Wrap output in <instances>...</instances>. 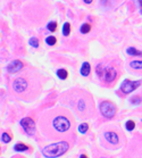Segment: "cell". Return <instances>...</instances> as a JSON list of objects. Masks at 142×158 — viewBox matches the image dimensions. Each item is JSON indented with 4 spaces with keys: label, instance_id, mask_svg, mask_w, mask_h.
Returning <instances> with one entry per match:
<instances>
[{
    "label": "cell",
    "instance_id": "3957f363",
    "mask_svg": "<svg viewBox=\"0 0 142 158\" xmlns=\"http://www.w3.org/2000/svg\"><path fill=\"white\" fill-rule=\"evenodd\" d=\"M52 126L53 129L59 132V133H64L67 132L71 127V121L68 117L63 116V115H58L52 119Z\"/></svg>",
    "mask_w": 142,
    "mask_h": 158
},
{
    "label": "cell",
    "instance_id": "d6986e66",
    "mask_svg": "<svg viewBox=\"0 0 142 158\" xmlns=\"http://www.w3.org/2000/svg\"><path fill=\"white\" fill-rule=\"evenodd\" d=\"M46 42H47L49 46H53L55 43H57V39H56L55 37H52V35H50V37H48V38L46 39Z\"/></svg>",
    "mask_w": 142,
    "mask_h": 158
},
{
    "label": "cell",
    "instance_id": "9a60e30c",
    "mask_svg": "<svg viewBox=\"0 0 142 158\" xmlns=\"http://www.w3.org/2000/svg\"><path fill=\"white\" fill-rule=\"evenodd\" d=\"M127 54L131 56H142V51L135 48H127Z\"/></svg>",
    "mask_w": 142,
    "mask_h": 158
},
{
    "label": "cell",
    "instance_id": "8fae6325",
    "mask_svg": "<svg viewBox=\"0 0 142 158\" xmlns=\"http://www.w3.org/2000/svg\"><path fill=\"white\" fill-rule=\"evenodd\" d=\"M90 71H91L90 64H89L88 62L83 63V65H82V67H81V74H82L83 76H88V75L90 74Z\"/></svg>",
    "mask_w": 142,
    "mask_h": 158
},
{
    "label": "cell",
    "instance_id": "44dd1931",
    "mask_svg": "<svg viewBox=\"0 0 142 158\" xmlns=\"http://www.w3.org/2000/svg\"><path fill=\"white\" fill-rule=\"evenodd\" d=\"M97 74L99 78H102L104 74H105V68L102 67V65H98L97 66Z\"/></svg>",
    "mask_w": 142,
    "mask_h": 158
},
{
    "label": "cell",
    "instance_id": "ba28073f",
    "mask_svg": "<svg viewBox=\"0 0 142 158\" xmlns=\"http://www.w3.org/2000/svg\"><path fill=\"white\" fill-rule=\"evenodd\" d=\"M104 81L105 82H107V83H112V82H114L116 78H117V72H116V70L115 68H112V67H109V68H106L105 70V74H104Z\"/></svg>",
    "mask_w": 142,
    "mask_h": 158
},
{
    "label": "cell",
    "instance_id": "603a6c76",
    "mask_svg": "<svg viewBox=\"0 0 142 158\" xmlns=\"http://www.w3.org/2000/svg\"><path fill=\"white\" fill-rule=\"evenodd\" d=\"M48 30L51 31V32H55L57 30V23L56 22H50L48 24Z\"/></svg>",
    "mask_w": 142,
    "mask_h": 158
},
{
    "label": "cell",
    "instance_id": "8992f818",
    "mask_svg": "<svg viewBox=\"0 0 142 158\" xmlns=\"http://www.w3.org/2000/svg\"><path fill=\"white\" fill-rule=\"evenodd\" d=\"M20 125L24 129V131L27 133V134H33L34 131H35V123L34 121L31 118V117H24L22 121H20Z\"/></svg>",
    "mask_w": 142,
    "mask_h": 158
},
{
    "label": "cell",
    "instance_id": "5bb4252c",
    "mask_svg": "<svg viewBox=\"0 0 142 158\" xmlns=\"http://www.w3.org/2000/svg\"><path fill=\"white\" fill-rule=\"evenodd\" d=\"M57 75H58V78H59L60 80H65V79H67L68 73H67L66 70L61 68V70H58V71H57Z\"/></svg>",
    "mask_w": 142,
    "mask_h": 158
},
{
    "label": "cell",
    "instance_id": "484cf974",
    "mask_svg": "<svg viewBox=\"0 0 142 158\" xmlns=\"http://www.w3.org/2000/svg\"><path fill=\"white\" fill-rule=\"evenodd\" d=\"M139 3H140V10H141V14H142V0H138Z\"/></svg>",
    "mask_w": 142,
    "mask_h": 158
},
{
    "label": "cell",
    "instance_id": "277c9868",
    "mask_svg": "<svg viewBox=\"0 0 142 158\" xmlns=\"http://www.w3.org/2000/svg\"><path fill=\"white\" fill-rule=\"evenodd\" d=\"M100 112L106 118H113L116 115V106L110 101H104L100 105Z\"/></svg>",
    "mask_w": 142,
    "mask_h": 158
},
{
    "label": "cell",
    "instance_id": "9c48e42d",
    "mask_svg": "<svg viewBox=\"0 0 142 158\" xmlns=\"http://www.w3.org/2000/svg\"><path fill=\"white\" fill-rule=\"evenodd\" d=\"M23 67H24V64H23L20 60H14V62H11V63L8 65L7 70H8L9 73H13V74H14V73L19 72Z\"/></svg>",
    "mask_w": 142,
    "mask_h": 158
},
{
    "label": "cell",
    "instance_id": "ffe728a7",
    "mask_svg": "<svg viewBox=\"0 0 142 158\" xmlns=\"http://www.w3.org/2000/svg\"><path fill=\"white\" fill-rule=\"evenodd\" d=\"M142 101V98L139 96H135L133 98H131V104L132 105H140V102Z\"/></svg>",
    "mask_w": 142,
    "mask_h": 158
},
{
    "label": "cell",
    "instance_id": "30bf717a",
    "mask_svg": "<svg viewBox=\"0 0 142 158\" xmlns=\"http://www.w3.org/2000/svg\"><path fill=\"white\" fill-rule=\"evenodd\" d=\"M105 139L112 143V145H117L120 142V139H118V135L115 133V132H106L105 133Z\"/></svg>",
    "mask_w": 142,
    "mask_h": 158
},
{
    "label": "cell",
    "instance_id": "4fadbf2b",
    "mask_svg": "<svg viewBox=\"0 0 142 158\" xmlns=\"http://www.w3.org/2000/svg\"><path fill=\"white\" fill-rule=\"evenodd\" d=\"M130 66L134 70H142V60H133L130 63Z\"/></svg>",
    "mask_w": 142,
    "mask_h": 158
},
{
    "label": "cell",
    "instance_id": "52a82bcc",
    "mask_svg": "<svg viewBox=\"0 0 142 158\" xmlns=\"http://www.w3.org/2000/svg\"><path fill=\"white\" fill-rule=\"evenodd\" d=\"M26 88H27V82H26V80L20 79V78H19V79H16L13 82V89H14V91L17 92V93L24 92V91L26 90Z\"/></svg>",
    "mask_w": 142,
    "mask_h": 158
},
{
    "label": "cell",
    "instance_id": "e0dca14e",
    "mask_svg": "<svg viewBox=\"0 0 142 158\" xmlns=\"http://www.w3.org/2000/svg\"><path fill=\"white\" fill-rule=\"evenodd\" d=\"M88 130H89V125H88L87 123H82V124L79 126V132H80V133L85 134V133L88 132Z\"/></svg>",
    "mask_w": 142,
    "mask_h": 158
},
{
    "label": "cell",
    "instance_id": "83f0119b",
    "mask_svg": "<svg viewBox=\"0 0 142 158\" xmlns=\"http://www.w3.org/2000/svg\"><path fill=\"white\" fill-rule=\"evenodd\" d=\"M80 158H89V157H88L87 155H84V154H83V155H81V157Z\"/></svg>",
    "mask_w": 142,
    "mask_h": 158
},
{
    "label": "cell",
    "instance_id": "ac0fdd59",
    "mask_svg": "<svg viewBox=\"0 0 142 158\" xmlns=\"http://www.w3.org/2000/svg\"><path fill=\"white\" fill-rule=\"evenodd\" d=\"M63 33H64V35H68V34L71 33V24H69V23H65V24H64Z\"/></svg>",
    "mask_w": 142,
    "mask_h": 158
},
{
    "label": "cell",
    "instance_id": "2e32d148",
    "mask_svg": "<svg viewBox=\"0 0 142 158\" xmlns=\"http://www.w3.org/2000/svg\"><path fill=\"white\" fill-rule=\"evenodd\" d=\"M91 31V25L89 24V23H85V24H83L82 26H81V32L83 33V34H87V33H89Z\"/></svg>",
    "mask_w": 142,
    "mask_h": 158
},
{
    "label": "cell",
    "instance_id": "5b68a950",
    "mask_svg": "<svg viewBox=\"0 0 142 158\" xmlns=\"http://www.w3.org/2000/svg\"><path fill=\"white\" fill-rule=\"evenodd\" d=\"M141 85V81H131V80H124L122 85H121V90L122 92H124L125 94L131 93L132 91H134L138 86Z\"/></svg>",
    "mask_w": 142,
    "mask_h": 158
},
{
    "label": "cell",
    "instance_id": "7402d4cb",
    "mask_svg": "<svg viewBox=\"0 0 142 158\" xmlns=\"http://www.w3.org/2000/svg\"><path fill=\"white\" fill-rule=\"evenodd\" d=\"M134 127H135V122L134 121H127L126 122V129H127V131H132V130H134Z\"/></svg>",
    "mask_w": 142,
    "mask_h": 158
},
{
    "label": "cell",
    "instance_id": "d4e9b609",
    "mask_svg": "<svg viewBox=\"0 0 142 158\" xmlns=\"http://www.w3.org/2000/svg\"><path fill=\"white\" fill-rule=\"evenodd\" d=\"M1 139H2V141H3L5 143H8V142H10L11 137H10L8 133H3V134H2V137H1Z\"/></svg>",
    "mask_w": 142,
    "mask_h": 158
},
{
    "label": "cell",
    "instance_id": "6da1fadb",
    "mask_svg": "<svg viewBox=\"0 0 142 158\" xmlns=\"http://www.w3.org/2000/svg\"><path fill=\"white\" fill-rule=\"evenodd\" d=\"M72 107L77 112V114L81 117H87L90 118L93 116V114L96 113L94 110V105L92 101V98L90 96H80V97H75L73 101H71Z\"/></svg>",
    "mask_w": 142,
    "mask_h": 158
},
{
    "label": "cell",
    "instance_id": "7a4b0ae2",
    "mask_svg": "<svg viewBox=\"0 0 142 158\" xmlns=\"http://www.w3.org/2000/svg\"><path fill=\"white\" fill-rule=\"evenodd\" d=\"M68 148H69V145L66 141L52 143L42 149V155L46 158H57L64 155L68 150Z\"/></svg>",
    "mask_w": 142,
    "mask_h": 158
},
{
    "label": "cell",
    "instance_id": "7c38bea8",
    "mask_svg": "<svg viewBox=\"0 0 142 158\" xmlns=\"http://www.w3.org/2000/svg\"><path fill=\"white\" fill-rule=\"evenodd\" d=\"M16 151H19V153H22V151H26V150H28V147L26 146V145H24V143H17L16 146H15V148H14Z\"/></svg>",
    "mask_w": 142,
    "mask_h": 158
},
{
    "label": "cell",
    "instance_id": "4316f807",
    "mask_svg": "<svg viewBox=\"0 0 142 158\" xmlns=\"http://www.w3.org/2000/svg\"><path fill=\"white\" fill-rule=\"evenodd\" d=\"M83 1H84L85 3H91V2H92V0H83Z\"/></svg>",
    "mask_w": 142,
    "mask_h": 158
},
{
    "label": "cell",
    "instance_id": "cb8c5ba5",
    "mask_svg": "<svg viewBox=\"0 0 142 158\" xmlns=\"http://www.w3.org/2000/svg\"><path fill=\"white\" fill-rule=\"evenodd\" d=\"M30 44L32 47H34V48H38L39 47V40L36 38H31L30 39Z\"/></svg>",
    "mask_w": 142,
    "mask_h": 158
}]
</instances>
